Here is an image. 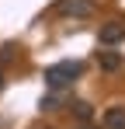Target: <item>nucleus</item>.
Returning <instances> with one entry per match:
<instances>
[{
  "label": "nucleus",
  "instance_id": "nucleus-1",
  "mask_svg": "<svg viewBox=\"0 0 125 129\" xmlns=\"http://www.w3.org/2000/svg\"><path fill=\"white\" fill-rule=\"evenodd\" d=\"M80 73H83L80 63H56V66L45 70V87H49V91H62V87L73 84Z\"/></svg>",
  "mask_w": 125,
  "mask_h": 129
},
{
  "label": "nucleus",
  "instance_id": "nucleus-2",
  "mask_svg": "<svg viewBox=\"0 0 125 129\" xmlns=\"http://www.w3.org/2000/svg\"><path fill=\"white\" fill-rule=\"evenodd\" d=\"M59 14H70V18H90V14H94V4H90V0H59Z\"/></svg>",
  "mask_w": 125,
  "mask_h": 129
},
{
  "label": "nucleus",
  "instance_id": "nucleus-3",
  "mask_svg": "<svg viewBox=\"0 0 125 129\" xmlns=\"http://www.w3.org/2000/svg\"><path fill=\"white\" fill-rule=\"evenodd\" d=\"M122 39H125V24H118V21L101 24V31H97V42L101 45H118Z\"/></svg>",
  "mask_w": 125,
  "mask_h": 129
},
{
  "label": "nucleus",
  "instance_id": "nucleus-4",
  "mask_svg": "<svg viewBox=\"0 0 125 129\" xmlns=\"http://www.w3.org/2000/svg\"><path fill=\"white\" fill-rule=\"evenodd\" d=\"M104 129H125V108L115 105L104 112Z\"/></svg>",
  "mask_w": 125,
  "mask_h": 129
},
{
  "label": "nucleus",
  "instance_id": "nucleus-5",
  "mask_svg": "<svg viewBox=\"0 0 125 129\" xmlns=\"http://www.w3.org/2000/svg\"><path fill=\"white\" fill-rule=\"evenodd\" d=\"M97 63H101V70H108V73H115V70H122V56L118 52H97Z\"/></svg>",
  "mask_w": 125,
  "mask_h": 129
},
{
  "label": "nucleus",
  "instance_id": "nucleus-6",
  "mask_svg": "<svg viewBox=\"0 0 125 129\" xmlns=\"http://www.w3.org/2000/svg\"><path fill=\"white\" fill-rule=\"evenodd\" d=\"M73 115H77V119H80V122H90V115H94V108L87 105V101H73Z\"/></svg>",
  "mask_w": 125,
  "mask_h": 129
},
{
  "label": "nucleus",
  "instance_id": "nucleus-7",
  "mask_svg": "<svg viewBox=\"0 0 125 129\" xmlns=\"http://www.w3.org/2000/svg\"><path fill=\"white\" fill-rule=\"evenodd\" d=\"M56 108H59V98L56 94H45L42 98V112H56Z\"/></svg>",
  "mask_w": 125,
  "mask_h": 129
},
{
  "label": "nucleus",
  "instance_id": "nucleus-8",
  "mask_svg": "<svg viewBox=\"0 0 125 129\" xmlns=\"http://www.w3.org/2000/svg\"><path fill=\"white\" fill-rule=\"evenodd\" d=\"M7 59H14V45H0V63H7Z\"/></svg>",
  "mask_w": 125,
  "mask_h": 129
},
{
  "label": "nucleus",
  "instance_id": "nucleus-9",
  "mask_svg": "<svg viewBox=\"0 0 125 129\" xmlns=\"http://www.w3.org/2000/svg\"><path fill=\"white\" fill-rule=\"evenodd\" d=\"M80 129H97V126H90V122H80Z\"/></svg>",
  "mask_w": 125,
  "mask_h": 129
},
{
  "label": "nucleus",
  "instance_id": "nucleus-10",
  "mask_svg": "<svg viewBox=\"0 0 125 129\" xmlns=\"http://www.w3.org/2000/svg\"><path fill=\"white\" fill-rule=\"evenodd\" d=\"M4 80H7V77H4V70H0V91H4Z\"/></svg>",
  "mask_w": 125,
  "mask_h": 129
}]
</instances>
